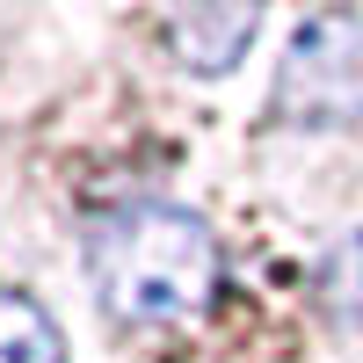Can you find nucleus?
<instances>
[{"label":"nucleus","mask_w":363,"mask_h":363,"mask_svg":"<svg viewBox=\"0 0 363 363\" xmlns=\"http://www.w3.org/2000/svg\"><path fill=\"white\" fill-rule=\"evenodd\" d=\"M313 284H320V306L335 313L342 327H356V335H363V225H356V233H342L335 247L320 255Z\"/></svg>","instance_id":"39448f33"},{"label":"nucleus","mask_w":363,"mask_h":363,"mask_svg":"<svg viewBox=\"0 0 363 363\" xmlns=\"http://www.w3.org/2000/svg\"><path fill=\"white\" fill-rule=\"evenodd\" d=\"M269 116L291 131H356L363 124V15H313L277 58Z\"/></svg>","instance_id":"f03ea898"},{"label":"nucleus","mask_w":363,"mask_h":363,"mask_svg":"<svg viewBox=\"0 0 363 363\" xmlns=\"http://www.w3.org/2000/svg\"><path fill=\"white\" fill-rule=\"evenodd\" d=\"M255 29H262V8H174L167 15V51H174V66L218 80L247 58Z\"/></svg>","instance_id":"7ed1b4c3"},{"label":"nucleus","mask_w":363,"mask_h":363,"mask_svg":"<svg viewBox=\"0 0 363 363\" xmlns=\"http://www.w3.org/2000/svg\"><path fill=\"white\" fill-rule=\"evenodd\" d=\"M0 363H66L58 320L15 284H0Z\"/></svg>","instance_id":"20e7f679"},{"label":"nucleus","mask_w":363,"mask_h":363,"mask_svg":"<svg viewBox=\"0 0 363 363\" xmlns=\"http://www.w3.org/2000/svg\"><path fill=\"white\" fill-rule=\"evenodd\" d=\"M218 233L189 203L131 196L87 225V277L109 320L124 327H182L218 298Z\"/></svg>","instance_id":"f257e3e1"}]
</instances>
